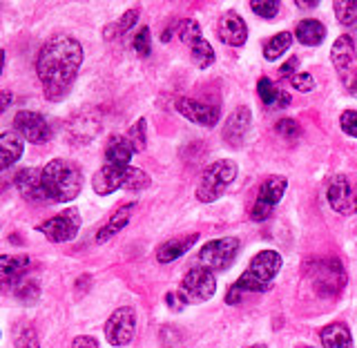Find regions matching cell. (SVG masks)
<instances>
[{
	"mask_svg": "<svg viewBox=\"0 0 357 348\" xmlns=\"http://www.w3.org/2000/svg\"><path fill=\"white\" fill-rule=\"evenodd\" d=\"M83 63V47L74 36H54L36 56V74L47 100H61L76 81Z\"/></svg>",
	"mask_w": 357,
	"mask_h": 348,
	"instance_id": "1",
	"label": "cell"
},
{
	"mask_svg": "<svg viewBox=\"0 0 357 348\" xmlns=\"http://www.w3.org/2000/svg\"><path fill=\"white\" fill-rule=\"evenodd\" d=\"M43 188L50 201L56 204H67L78 197L83 188V172L74 161L67 159H52L43 167Z\"/></svg>",
	"mask_w": 357,
	"mask_h": 348,
	"instance_id": "2",
	"label": "cell"
},
{
	"mask_svg": "<svg viewBox=\"0 0 357 348\" xmlns=\"http://www.w3.org/2000/svg\"><path fill=\"white\" fill-rule=\"evenodd\" d=\"M150 186V174L139 170V167H132V165H112L105 163L100 170L94 174L92 179V188L94 192L100 197H107L116 190L126 188V190H145Z\"/></svg>",
	"mask_w": 357,
	"mask_h": 348,
	"instance_id": "3",
	"label": "cell"
},
{
	"mask_svg": "<svg viewBox=\"0 0 357 348\" xmlns=\"http://www.w3.org/2000/svg\"><path fill=\"white\" fill-rule=\"evenodd\" d=\"M279 271H282V255L275 252V250H261L250 262L248 271H245L237 282L232 284V288L237 290L239 295H243V293H266Z\"/></svg>",
	"mask_w": 357,
	"mask_h": 348,
	"instance_id": "4",
	"label": "cell"
},
{
	"mask_svg": "<svg viewBox=\"0 0 357 348\" xmlns=\"http://www.w3.org/2000/svg\"><path fill=\"white\" fill-rule=\"evenodd\" d=\"M237 163L232 159H221L206 167L201 174V181L197 186V199L201 204H215V201L226 192L230 183L237 179Z\"/></svg>",
	"mask_w": 357,
	"mask_h": 348,
	"instance_id": "5",
	"label": "cell"
},
{
	"mask_svg": "<svg viewBox=\"0 0 357 348\" xmlns=\"http://www.w3.org/2000/svg\"><path fill=\"white\" fill-rule=\"evenodd\" d=\"M241 248V243L237 237H221L212 239L208 243L201 245L199 262L204 264L208 271H228V268L237 259V252Z\"/></svg>",
	"mask_w": 357,
	"mask_h": 348,
	"instance_id": "6",
	"label": "cell"
},
{
	"mask_svg": "<svg viewBox=\"0 0 357 348\" xmlns=\"http://www.w3.org/2000/svg\"><path fill=\"white\" fill-rule=\"evenodd\" d=\"M215 293H217V279L208 268H190L181 279V286H178V295H181L185 304L208 301Z\"/></svg>",
	"mask_w": 357,
	"mask_h": 348,
	"instance_id": "7",
	"label": "cell"
},
{
	"mask_svg": "<svg viewBox=\"0 0 357 348\" xmlns=\"http://www.w3.org/2000/svg\"><path fill=\"white\" fill-rule=\"evenodd\" d=\"M310 279L321 297H337L346 286V273L337 259H324L310 264Z\"/></svg>",
	"mask_w": 357,
	"mask_h": 348,
	"instance_id": "8",
	"label": "cell"
},
{
	"mask_svg": "<svg viewBox=\"0 0 357 348\" xmlns=\"http://www.w3.org/2000/svg\"><path fill=\"white\" fill-rule=\"evenodd\" d=\"M36 230L54 243L72 241L78 234V230H81V212H78L76 208H67L61 212V215L38 223Z\"/></svg>",
	"mask_w": 357,
	"mask_h": 348,
	"instance_id": "9",
	"label": "cell"
},
{
	"mask_svg": "<svg viewBox=\"0 0 357 348\" xmlns=\"http://www.w3.org/2000/svg\"><path fill=\"white\" fill-rule=\"evenodd\" d=\"M286 188H288L286 176H279V174L268 176L259 188V195H257V201L250 210V219L252 221H266L268 217H271L273 208L282 201Z\"/></svg>",
	"mask_w": 357,
	"mask_h": 348,
	"instance_id": "10",
	"label": "cell"
},
{
	"mask_svg": "<svg viewBox=\"0 0 357 348\" xmlns=\"http://www.w3.org/2000/svg\"><path fill=\"white\" fill-rule=\"evenodd\" d=\"M137 333V312L132 306L116 308L105 321V338L112 346H128Z\"/></svg>",
	"mask_w": 357,
	"mask_h": 348,
	"instance_id": "11",
	"label": "cell"
},
{
	"mask_svg": "<svg viewBox=\"0 0 357 348\" xmlns=\"http://www.w3.org/2000/svg\"><path fill=\"white\" fill-rule=\"evenodd\" d=\"M14 128L22 139L36 145L47 143L52 139L50 123L45 121L43 114H36V112H29V109H20L14 116Z\"/></svg>",
	"mask_w": 357,
	"mask_h": 348,
	"instance_id": "12",
	"label": "cell"
},
{
	"mask_svg": "<svg viewBox=\"0 0 357 348\" xmlns=\"http://www.w3.org/2000/svg\"><path fill=\"white\" fill-rule=\"evenodd\" d=\"M29 257L27 255H3L0 257V293H11L29 273Z\"/></svg>",
	"mask_w": 357,
	"mask_h": 348,
	"instance_id": "13",
	"label": "cell"
},
{
	"mask_svg": "<svg viewBox=\"0 0 357 348\" xmlns=\"http://www.w3.org/2000/svg\"><path fill=\"white\" fill-rule=\"evenodd\" d=\"M250 130H252V112L250 107H237L228 116L226 126H223V141L232 148H241V145L250 139Z\"/></svg>",
	"mask_w": 357,
	"mask_h": 348,
	"instance_id": "14",
	"label": "cell"
},
{
	"mask_svg": "<svg viewBox=\"0 0 357 348\" xmlns=\"http://www.w3.org/2000/svg\"><path fill=\"white\" fill-rule=\"evenodd\" d=\"M176 112L181 116H185L188 121L197 123V126L204 128H215L219 123V107L201 103V100L195 98H176Z\"/></svg>",
	"mask_w": 357,
	"mask_h": 348,
	"instance_id": "15",
	"label": "cell"
},
{
	"mask_svg": "<svg viewBox=\"0 0 357 348\" xmlns=\"http://www.w3.org/2000/svg\"><path fill=\"white\" fill-rule=\"evenodd\" d=\"M326 197H328L331 208L335 212H340V215H349V212L355 210L357 199L353 195V186L349 181V176H344V174L333 176L331 181H328Z\"/></svg>",
	"mask_w": 357,
	"mask_h": 348,
	"instance_id": "16",
	"label": "cell"
},
{
	"mask_svg": "<svg viewBox=\"0 0 357 348\" xmlns=\"http://www.w3.org/2000/svg\"><path fill=\"white\" fill-rule=\"evenodd\" d=\"M16 188H18V192L20 197L29 201V204H47V192H45V188H43V176L38 170H33V167H25V170H20L16 174Z\"/></svg>",
	"mask_w": 357,
	"mask_h": 348,
	"instance_id": "17",
	"label": "cell"
},
{
	"mask_svg": "<svg viewBox=\"0 0 357 348\" xmlns=\"http://www.w3.org/2000/svg\"><path fill=\"white\" fill-rule=\"evenodd\" d=\"M217 33L223 43L230 45V47H241L245 38H248V27H245L243 18L237 11H226L217 22Z\"/></svg>",
	"mask_w": 357,
	"mask_h": 348,
	"instance_id": "18",
	"label": "cell"
},
{
	"mask_svg": "<svg viewBox=\"0 0 357 348\" xmlns=\"http://www.w3.org/2000/svg\"><path fill=\"white\" fill-rule=\"evenodd\" d=\"M331 61L335 65V70H337V74L346 81V78L351 76L355 63H357L355 43L349 33H344V36H340L337 40H335L333 50H331Z\"/></svg>",
	"mask_w": 357,
	"mask_h": 348,
	"instance_id": "19",
	"label": "cell"
},
{
	"mask_svg": "<svg viewBox=\"0 0 357 348\" xmlns=\"http://www.w3.org/2000/svg\"><path fill=\"white\" fill-rule=\"evenodd\" d=\"M197 241H199L197 232L183 234V237L167 239L165 243H161L159 248H156V262H159V264H170V262L178 259V257H183Z\"/></svg>",
	"mask_w": 357,
	"mask_h": 348,
	"instance_id": "20",
	"label": "cell"
},
{
	"mask_svg": "<svg viewBox=\"0 0 357 348\" xmlns=\"http://www.w3.org/2000/svg\"><path fill=\"white\" fill-rule=\"evenodd\" d=\"M22 152H25V145H22V137L16 130H9L0 134V172H5L7 167L14 165Z\"/></svg>",
	"mask_w": 357,
	"mask_h": 348,
	"instance_id": "21",
	"label": "cell"
},
{
	"mask_svg": "<svg viewBox=\"0 0 357 348\" xmlns=\"http://www.w3.org/2000/svg\"><path fill=\"white\" fill-rule=\"evenodd\" d=\"M319 340L324 348H353V335L342 321H333L326 328H321Z\"/></svg>",
	"mask_w": 357,
	"mask_h": 348,
	"instance_id": "22",
	"label": "cell"
},
{
	"mask_svg": "<svg viewBox=\"0 0 357 348\" xmlns=\"http://www.w3.org/2000/svg\"><path fill=\"white\" fill-rule=\"evenodd\" d=\"M134 208H137L134 204L121 206V208L114 212V215L109 217V221L105 223V226L96 232V243H105L107 239L114 237L116 232H121L123 228H126L128 223H130V219H132V212H134Z\"/></svg>",
	"mask_w": 357,
	"mask_h": 348,
	"instance_id": "23",
	"label": "cell"
},
{
	"mask_svg": "<svg viewBox=\"0 0 357 348\" xmlns=\"http://www.w3.org/2000/svg\"><path fill=\"white\" fill-rule=\"evenodd\" d=\"M295 38L301 45H308V47H315L324 38H326V27H324L321 20L315 18H306L299 20V25L295 27Z\"/></svg>",
	"mask_w": 357,
	"mask_h": 348,
	"instance_id": "24",
	"label": "cell"
},
{
	"mask_svg": "<svg viewBox=\"0 0 357 348\" xmlns=\"http://www.w3.org/2000/svg\"><path fill=\"white\" fill-rule=\"evenodd\" d=\"M132 156H134V148H132V143L128 141V137H121V134H116V137H112L107 141V148H105L107 163H112V165H130Z\"/></svg>",
	"mask_w": 357,
	"mask_h": 348,
	"instance_id": "25",
	"label": "cell"
},
{
	"mask_svg": "<svg viewBox=\"0 0 357 348\" xmlns=\"http://www.w3.org/2000/svg\"><path fill=\"white\" fill-rule=\"evenodd\" d=\"M257 92L266 107H288L290 105V94L279 89L271 78H259L257 83Z\"/></svg>",
	"mask_w": 357,
	"mask_h": 348,
	"instance_id": "26",
	"label": "cell"
},
{
	"mask_svg": "<svg viewBox=\"0 0 357 348\" xmlns=\"http://www.w3.org/2000/svg\"><path fill=\"white\" fill-rule=\"evenodd\" d=\"M293 38H295V33H290V31H279V33H275V36L268 38L266 45H264V59L266 61H277L279 56L288 52Z\"/></svg>",
	"mask_w": 357,
	"mask_h": 348,
	"instance_id": "27",
	"label": "cell"
},
{
	"mask_svg": "<svg viewBox=\"0 0 357 348\" xmlns=\"http://www.w3.org/2000/svg\"><path fill=\"white\" fill-rule=\"evenodd\" d=\"M188 47H190V56H192V63L199 67V70H206V67L215 63V50H212V45L204 36L192 40Z\"/></svg>",
	"mask_w": 357,
	"mask_h": 348,
	"instance_id": "28",
	"label": "cell"
},
{
	"mask_svg": "<svg viewBox=\"0 0 357 348\" xmlns=\"http://www.w3.org/2000/svg\"><path fill=\"white\" fill-rule=\"evenodd\" d=\"M137 20H139V9L134 7V9L126 11V14L121 16V20L116 22V25H109V27H105L103 36H105L107 40L116 38V36H123V33H128V31H130L134 25H137Z\"/></svg>",
	"mask_w": 357,
	"mask_h": 348,
	"instance_id": "29",
	"label": "cell"
},
{
	"mask_svg": "<svg viewBox=\"0 0 357 348\" xmlns=\"http://www.w3.org/2000/svg\"><path fill=\"white\" fill-rule=\"evenodd\" d=\"M14 295H16V299L20 301V304H36L38 301V297H40V286H38V282L36 279H29V277H25L22 282L18 284V288L14 290Z\"/></svg>",
	"mask_w": 357,
	"mask_h": 348,
	"instance_id": "30",
	"label": "cell"
},
{
	"mask_svg": "<svg viewBox=\"0 0 357 348\" xmlns=\"http://www.w3.org/2000/svg\"><path fill=\"white\" fill-rule=\"evenodd\" d=\"M176 36L183 45H190L192 40L204 36V33H201V27L195 18H183V20H178V25H176Z\"/></svg>",
	"mask_w": 357,
	"mask_h": 348,
	"instance_id": "31",
	"label": "cell"
},
{
	"mask_svg": "<svg viewBox=\"0 0 357 348\" xmlns=\"http://www.w3.org/2000/svg\"><path fill=\"white\" fill-rule=\"evenodd\" d=\"M333 9L342 25H355L357 22V0H337Z\"/></svg>",
	"mask_w": 357,
	"mask_h": 348,
	"instance_id": "32",
	"label": "cell"
},
{
	"mask_svg": "<svg viewBox=\"0 0 357 348\" xmlns=\"http://www.w3.org/2000/svg\"><path fill=\"white\" fill-rule=\"evenodd\" d=\"M128 141L132 143L134 152H143L145 150V119H139L128 132Z\"/></svg>",
	"mask_w": 357,
	"mask_h": 348,
	"instance_id": "33",
	"label": "cell"
},
{
	"mask_svg": "<svg viewBox=\"0 0 357 348\" xmlns=\"http://www.w3.org/2000/svg\"><path fill=\"white\" fill-rule=\"evenodd\" d=\"M16 348H40L38 335H36V331H33V326L25 324V326L16 333Z\"/></svg>",
	"mask_w": 357,
	"mask_h": 348,
	"instance_id": "34",
	"label": "cell"
},
{
	"mask_svg": "<svg viewBox=\"0 0 357 348\" xmlns=\"http://www.w3.org/2000/svg\"><path fill=\"white\" fill-rule=\"evenodd\" d=\"M132 47H134V52H137L139 56H150V52H152V40H150V29L148 27H141L139 31H137V36H134V40H132Z\"/></svg>",
	"mask_w": 357,
	"mask_h": 348,
	"instance_id": "35",
	"label": "cell"
},
{
	"mask_svg": "<svg viewBox=\"0 0 357 348\" xmlns=\"http://www.w3.org/2000/svg\"><path fill=\"white\" fill-rule=\"evenodd\" d=\"M250 9L257 16L271 20L279 14V3H275V0H255V3H250Z\"/></svg>",
	"mask_w": 357,
	"mask_h": 348,
	"instance_id": "36",
	"label": "cell"
},
{
	"mask_svg": "<svg viewBox=\"0 0 357 348\" xmlns=\"http://www.w3.org/2000/svg\"><path fill=\"white\" fill-rule=\"evenodd\" d=\"M275 130H277L279 137H284V139H288V141L297 139L299 134H301V128H299V123H297L295 119H282V121H277Z\"/></svg>",
	"mask_w": 357,
	"mask_h": 348,
	"instance_id": "37",
	"label": "cell"
},
{
	"mask_svg": "<svg viewBox=\"0 0 357 348\" xmlns=\"http://www.w3.org/2000/svg\"><path fill=\"white\" fill-rule=\"evenodd\" d=\"M340 126L342 130L349 134V137L357 139V112L355 109H346L344 114L340 116Z\"/></svg>",
	"mask_w": 357,
	"mask_h": 348,
	"instance_id": "38",
	"label": "cell"
},
{
	"mask_svg": "<svg viewBox=\"0 0 357 348\" xmlns=\"http://www.w3.org/2000/svg\"><path fill=\"white\" fill-rule=\"evenodd\" d=\"M290 85H293V89H297V92H312V87H315V78H312L310 74H295L293 78H290Z\"/></svg>",
	"mask_w": 357,
	"mask_h": 348,
	"instance_id": "39",
	"label": "cell"
},
{
	"mask_svg": "<svg viewBox=\"0 0 357 348\" xmlns=\"http://www.w3.org/2000/svg\"><path fill=\"white\" fill-rule=\"evenodd\" d=\"M297 65H299V59L297 56H290V59L279 67V78H293V74H295V70H297Z\"/></svg>",
	"mask_w": 357,
	"mask_h": 348,
	"instance_id": "40",
	"label": "cell"
},
{
	"mask_svg": "<svg viewBox=\"0 0 357 348\" xmlns=\"http://www.w3.org/2000/svg\"><path fill=\"white\" fill-rule=\"evenodd\" d=\"M72 348H98V342L89 335H78V338L72 342Z\"/></svg>",
	"mask_w": 357,
	"mask_h": 348,
	"instance_id": "41",
	"label": "cell"
},
{
	"mask_svg": "<svg viewBox=\"0 0 357 348\" xmlns=\"http://www.w3.org/2000/svg\"><path fill=\"white\" fill-rule=\"evenodd\" d=\"M165 301H167V306H170L172 310H181L185 306V301L181 299V295H178V293H167Z\"/></svg>",
	"mask_w": 357,
	"mask_h": 348,
	"instance_id": "42",
	"label": "cell"
},
{
	"mask_svg": "<svg viewBox=\"0 0 357 348\" xmlns=\"http://www.w3.org/2000/svg\"><path fill=\"white\" fill-rule=\"evenodd\" d=\"M11 98H14V96H11V92H9V89H5V92H0V114H3V112H5V109L9 107Z\"/></svg>",
	"mask_w": 357,
	"mask_h": 348,
	"instance_id": "43",
	"label": "cell"
},
{
	"mask_svg": "<svg viewBox=\"0 0 357 348\" xmlns=\"http://www.w3.org/2000/svg\"><path fill=\"white\" fill-rule=\"evenodd\" d=\"M349 89H351V94H355V96H357V76H355L353 81L349 83Z\"/></svg>",
	"mask_w": 357,
	"mask_h": 348,
	"instance_id": "44",
	"label": "cell"
},
{
	"mask_svg": "<svg viewBox=\"0 0 357 348\" xmlns=\"http://www.w3.org/2000/svg\"><path fill=\"white\" fill-rule=\"evenodd\" d=\"M3 67H5V50H0V74H3Z\"/></svg>",
	"mask_w": 357,
	"mask_h": 348,
	"instance_id": "45",
	"label": "cell"
},
{
	"mask_svg": "<svg viewBox=\"0 0 357 348\" xmlns=\"http://www.w3.org/2000/svg\"><path fill=\"white\" fill-rule=\"evenodd\" d=\"M250 348H268V346H264V344H257V346H250Z\"/></svg>",
	"mask_w": 357,
	"mask_h": 348,
	"instance_id": "46",
	"label": "cell"
},
{
	"mask_svg": "<svg viewBox=\"0 0 357 348\" xmlns=\"http://www.w3.org/2000/svg\"><path fill=\"white\" fill-rule=\"evenodd\" d=\"M299 348H312V346H299Z\"/></svg>",
	"mask_w": 357,
	"mask_h": 348,
	"instance_id": "47",
	"label": "cell"
},
{
	"mask_svg": "<svg viewBox=\"0 0 357 348\" xmlns=\"http://www.w3.org/2000/svg\"><path fill=\"white\" fill-rule=\"evenodd\" d=\"M355 210H357V204H355Z\"/></svg>",
	"mask_w": 357,
	"mask_h": 348,
	"instance_id": "48",
	"label": "cell"
}]
</instances>
